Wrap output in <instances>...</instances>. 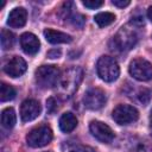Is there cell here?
<instances>
[{"instance_id": "1", "label": "cell", "mask_w": 152, "mask_h": 152, "mask_svg": "<svg viewBox=\"0 0 152 152\" xmlns=\"http://www.w3.org/2000/svg\"><path fill=\"white\" fill-rule=\"evenodd\" d=\"M83 78V70L80 66H71L61 74L56 84L57 94L62 100L70 99L77 90Z\"/></svg>"}, {"instance_id": "2", "label": "cell", "mask_w": 152, "mask_h": 152, "mask_svg": "<svg viewBox=\"0 0 152 152\" xmlns=\"http://www.w3.org/2000/svg\"><path fill=\"white\" fill-rule=\"evenodd\" d=\"M99 77L104 82H113L119 77L120 68L118 62L110 56H101L96 63Z\"/></svg>"}, {"instance_id": "3", "label": "cell", "mask_w": 152, "mask_h": 152, "mask_svg": "<svg viewBox=\"0 0 152 152\" xmlns=\"http://www.w3.org/2000/svg\"><path fill=\"white\" fill-rule=\"evenodd\" d=\"M139 39V36H138V32L135 30V25H125L122 26L118 33L115 34V37L113 38V42H114V45L121 50V51H127V50H131L138 42Z\"/></svg>"}, {"instance_id": "4", "label": "cell", "mask_w": 152, "mask_h": 152, "mask_svg": "<svg viewBox=\"0 0 152 152\" xmlns=\"http://www.w3.org/2000/svg\"><path fill=\"white\" fill-rule=\"evenodd\" d=\"M61 72L56 65H42L36 70V82L43 89L56 87Z\"/></svg>"}, {"instance_id": "5", "label": "cell", "mask_w": 152, "mask_h": 152, "mask_svg": "<svg viewBox=\"0 0 152 152\" xmlns=\"http://www.w3.org/2000/svg\"><path fill=\"white\" fill-rule=\"evenodd\" d=\"M112 118L119 125H128L138 120L139 112L131 104H118L112 112Z\"/></svg>"}, {"instance_id": "6", "label": "cell", "mask_w": 152, "mask_h": 152, "mask_svg": "<svg viewBox=\"0 0 152 152\" xmlns=\"http://www.w3.org/2000/svg\"><path fill=\"white\" fill-rule=\"evenodd\" d=\"M52 140V131L48 126H38L33 128L26 137L27 145L31 147H43Z\"/></svg>"}, {"instance_id": "7", "label": "cell", "mask_w": 152, "mask_h": 152, "mask_svg": "<svg viewBox=\"0 0 152 152\" xmlns=\"http://www.w3.org/2000/svg\"><path fill=\"white\" fill-rule=\"evenodd\" d=\"M129 74L138 81L152 80V64L144 58H135L129 64Z\"/></svg>"}, {"instance_id": "8", "label": "cell", "mask_w": 152, "mask_h": 152, "mask_svg": "<svg viewBox=\"0 0 152 152\" xmlns=\"http://www.w3.org/2000/svg\"><path fill=\"white\" fill-rule=\"evenodd\" d=\"M83 102H84V106L88 109L97 110V109H100V108H102L104 106V103H106V94L100 88H91L86 93Z\"/></svg>"}, {"instance_id": "9", "label": "cell", "mask_w": 152, "mask_h": 152, "mask_svg": "<svg viewBox=\"0 0 152 152\" xmlns=\"http://www.w3.org/2000/svg\"><path fill=\"white\" fill-rule=\"evenodd\" d=\"M89 129L93 137H95L103 144H109L114 139V132L112 131V128L101 121H91L89 125Z\"/></svg>"}, {"instance_id": "10", "label": "cell", "mask_w": 152, "mask_h": 152, "mask_svg": "<svg viewBox=\"0 0 152 152\" xmlns=\"http://www.w3.org/2000/svg\"><path fill=\"white\" fill-rule=\"evenodd\" d=\"M40 103L37 100L27 99L20 106V118L23 122L32 121L40 114Z\"/></svg>"}, {"instance_id": "11", "label": "cell", "mask_w": 152, "mask_h": 152, "mask_svg": "<svg viewBox=\"0 0 152 152\" xmlns=\"http://www.w3.org/2000/svg\"><path fill=\"white\" fill-rule=\"evenodd\" d=\"M26 62L19 57V56H13L12 58H10L5 65H4V71L10 75L11 77H19L21 76L25 71H26Z\"/></svg>"}, {"instance_id": "12", "label": "cell", "mask_w": 152, "mask_h": 152, "mask_svg": "<svg viewBox=\"0 0 152 152\" xmlns=\"http://www.w3.org/2000/svg\"><path fill=\"white\" fill-rule=\"evenodd\" d=\"M20 45H21V49H23V51L25 53L36 55L39 51L40 43H39L38 38L33 33L26 32V33L21 34V37H20Z\"/></svg>"}, {"instance_id": "13", "label": "cell", "mask_w": 152, "mask_h": 152, "mask_svg": "<svg viewBox=\"0 0 152 152\" xmlns=\"http://www.w3.org/2000/svg\"><path fill=\"white\" fill-rule=\"evenodd\" d=\"M27 20V12L25 8L23 7H15L14 10H12L8 14L7 18V25H10L11 27H23L26 24Z\"/></svg>"}, {"instance_id": "14", "label": "cell", "mask_w": 152, "mask_h": 152, "mask_svg": "<svg viewBox=\"0 0 152 152\" xmlns=\"http://www.w3.org/2000/svg\"><path fill=\"white\" fill-rule=\"evenodd\" d=\"M44 37L45 39L51 43V44H61V43H70L72 39H71V36L64 33V32H61V31H56V30H52V28H46L44 31Z\"/></svg>"}, {"instance_id": "15", "label": "cell", "mask_w": 152, "mask_h": 152, "mask_svg": "<svg viewBox=\"0 0 152 152\" xmlns=\"http://www.w3.org/2000/svg\"><path fill=\"white\" fill-rule=\"evenodd\" d=\"M76 126H77V119L72 113L66 112L59 118V128L62 132L70 133L76 128Z\"/></svg>"}, {"instance_id": "16", "label": "cell", "mask_w": 152, "mask_h": 152, "mask_svg": "<svg viewBox=\"0 0 152 152\" xmlns=\"http://www.w3.org/2000/svg\"><path fill=\"white\" fill-rule=\"evenodd\" d=\"M17 122L15 112L13 108H6L1 112V124L5 128H12Z\"/></svg>"}, {"instance_id": "17", "label": "cell", "mask_w": 152, "mask_h": 152, "mask_svg": "<svg viewBox=\"0 0 152 152\" xmlns=\"http://www.w3.org/2000/svg\"><path fill=\"white\" fill-rule=\"evenodd\" d=\"M115 20V15L110 12H101V13H97L95 17H94V21L100 26V27H104V26H108L110 25L113 21Z\"/></svg>"}, {"instance_id": "18", "label": "cell", "mask_w": 152, "mask_h": 152, "mask_svg": "<svg viewBox=\"0 0 152 152\" xmlns=\"http://www.w3.org/2000/svg\"><path fill=\"white\" fill-rule=\"evenodd\" d=\"M17 93H15V89L7 84V83H1V88H0V100L1 102H6V101H10V100H13L15 97Z\"/></svg>"}, {"instance_id": "19", "label": "cell", "mask_w": 152, "mask_h": 152, "mask_svg": "<svg viewBox=\"0 0 152 152\" xmlns=\"http://www.w3.org/2000/svg\"><path fill=\"white\" fill-rule=\"evenodd\" d=\"M0 42H1V48L4 50H7V49H11L14 44V34L6 30V28H2L1 30V37H0Z\"/></svg>"}, {"instance_id": "20", "label": "cell", "mask_w": 152, "mask_h": 152, "mask_svg": "<svg viewBox=\"0 0 152 152\" xmlns=\"http://www.w3.org/2000/svg\"><path fill=\"white\" fill-rule=\"evenodd\" d=\"M128 152H152V144L148 141H139L134 144Z\"/></svg>"}, {"instance_id": "21", "label": "cell", "mask_w": 152, "mask_h": 152, "mask_svg": "<svg viewBox=\"0 0 152 152\" xmlns=\"http://www.w3.org/2000/svg\"><path fill=\"white\" fill-rule=\"evenodd\" d=\"M137 96H138V101H139V102H141L142 104H146V103L150 101L151 91H150L148 89H146V88H142V89H140V90L138 91Z\"/></svg>"}, {"instance_id": "22", "label": "cell", "mask_w": 152, "mask_h": 152, "mask_svg": "<svg viewBox=\"0 0 152 152\" xmlns=\"http://www.w3.org/2000/svg\"><path fill=\"white\" fill-rule=\"evenodd\" d=\"M69 19L71 20L72 25L77 26V27H83V25L86 23V18L82 14H71L69 17Z\"/></svg>"}, {"instance_id": "23", "label": "cell", "mask_w": 152, "mask_h": 152, "mask_svg": "<svg viewBox=\"0 0 152 152\" xmlns=\"http://www.w3.org/2000/svg\"><path fill=\"white\" fill-rule=\"evenodd\" d=\"M83 6H86L87 8H90V10H95V8H99L103 5V1H100V0H86V1H82Z\"/></svg>"}, {"instance_id": "24", "label": "cell", "mask_w": 152, "mask_h": 152, "mask_svg": "<svg viewBox=\"0 0 152 152\" xmlns=\"http://www.w3.org/2000/svg\"><path fill=\"white\" fill-rule=\"evenodd\" d=\"M56 108H57V106H56L55 99L50 97V99L46 101V109H48V112H49V113H52V112H55Z\"/></svg>"}, {"instance_id": "25", "label": "cell", "mask_w": 152, "mask_h": 152, "mask_svg": "<svg viewBox=\"0 0 152 152\" xmlns=\"http://www.w3.org/2000/svg\"><path fill=\"white\" fill-rule=\"evenodd\" d=\"M112 4H113L114 6H116V7H121V8H124V7L128 6L131 2H129L128 0H113Z\"/></svg>"}, {"instance_id": "26", "label": "cell", "mask_w": 152, "mask_h": 152, "mask_svg": "<svg viewBox=\"0 0 152 152\" xmlns=\"http://www.w3.org/2000/svg\"><path fill=\"white\" fill-rule=\"evenodd\" d=\"M70 152H95L94 148L89 147V146H78L74 150H71Z\"/></svg>"}, {"instance_id": "27", "label": "cell", "mask_w": 152, "mask_h": 152, "mask_svg": "<svg viewBox=\"0 0 152 152\" xmlns=\"http://www.w3.org/2000/svg\"><path fill=\"white\" fill-rule=\"evenodd\" d=\"M61 56V50H57V49H53V50H50L48 52V57L49 58H58Z\"/></svg>"}, {"instance_id": "28", "label": "cell", "mask_w": 152, "mask_h": 152, "mask_svg": "<svg viewBox=\"0 0 152 152\" xmlns=\"http://www.w3.org/2000/svg\"><path fill=\"white\" fill-rule=\"evenodd\" d=\"M147 17H148V19L152 21V6H150L148 10H147Z\"/></svg>"}, {"instance_id": "29", "label": "cell", "mask_w": 152, "mask_h": 152, "mask_svg": "<svg viewBox=\"0 0 152 152\" xmlns=\"http://www.w3.org/2000/svg\"><path fill=\"white\" fill-rule=\"evenodd\" d=\"M150 132H151V135H152V120H151V125H150Z\"/></svg>"}, {"instance_id": "30", "label": "cell", "mask_w": 152, "mask_h": 152, "mask_svg": "<svg viewBox=\"0 0 152 152\" xmlns=\"http://www.w3.org/2000/svg\"><path fill=\"white\" fill-rule=\"evenodd\" d=\"M2 152H8V151H6V150H5V148H4V150H2Z\"/></svg>"}, {"instance_id": "31", "label": "cell", "mask_w": 152, "mask_h": 152, "mask_svg": "<svg viewBox=\"0 0 152 152\" xmlns=\"http://www.w3.org/2000/svg\"><path fill=\"white\" fill-rule=\"evenodd\" d=\"M151 120H152V110H151Z\"/></svg>"}]
</instances>
